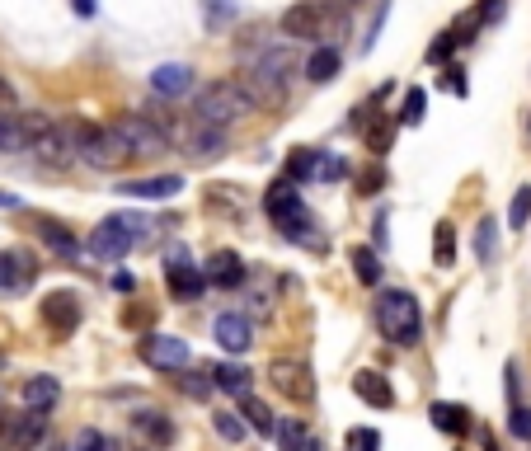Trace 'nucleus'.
<instances>
[{"instance_id": "1", "label": "nucleus", "mask_w": 531, "mask_h": 451, "mask_svg": "<svg viewBox=\"0 0 531 451\" xmlns=\"http://www.w3.org/2000/svg\"><path fill=\"white\" fill-rule=\"evenodd\" d=\"M376 325L381 334L395 343V348H414L423 339V306L419 296L405 292V287H386L376 296Z\"/></svg>"}, {"instance_id": "2", "label": "nucleus", "mask_w": 531, "mask_h": 451, "mask_svg": "<svg viewBox=\"0 0 531 451\" xmlns=\"http://www.w3.org/2000/svg\"><path fill=\"white\" fill-rule=\"evenodd\" d=\"M71 137H76V160H85L90 170H123L127 160V146L118 141V132L104 123H90V118H76L71 123Z\"/></svg>"}, {"instance_id": "3", "label": "nucleus", "mask_w": 531, "mask_h": 451, "mask_svg": "<svg viewBox=\"0 0 531 451\" xmlns=\"http://www.w3.org/2000/svg\"><path fill=\"white\" fill-rule=\"evenodd\" d=\"M193 113H198V123H212V127H226V123H240V118H250L254 113V99L245 94L240 80H212L198 90L193 99Z\"/></svg>"}, {"instance_id": "4", "label": "nucleus", "mask_w": 531, "mask_h": 451, "mask_svg": "<svg viewBox=\"0 0 531 451\" xmlns=\"http://www.w3.org/2000/svg\"><path fill=\"white\" fill-rule=\"evenodd\" d=\"M264 212L273 217V226H278L287 240H311V217H306V203L297 198V184L292 179H278V184H268L264 193Z\"/></svg>"}, {"instance_id": "5", "label": "nucleus", "mask_w": 531, "mask_h": 451, "mask_svg": "<svg viewBox=\"0 0 531 451\" xmlns=\"http://www.w3.org/2000/svg\"><path fill=\"white\" fill-rule=\"evenodd\" d=\"M109 127L118 132V141L127 146V156L132 160L165 156V151H170V132H165L156 118H146V113H123V118H113Z\"/></svg>"}, {"instance_id": "6", "label": "nucleus", "mask_w": 531, "mask_h": 451, "mask_svg": "<svg viewBox=\"0 0 531 451\" xmlns=\"http://www.w3.org/2000/svg\"><path fill=\"white\" fill-rule=\"evenodd\" d=\"M334 19L339 15L329 10L325 0H297V5L282 10V33L297 38V43H325L334 33Z\"/></svg>"}, {"instance_id": "7", "label": "nucleus", "mask_w": 531, "mask_h": 451, "mask_svg": "<svg viewBox=\"0 0 531 451\" xmlns=\"http://www.w3.org/2000/svg\"><path fill=\"white\" fill-rule=\"evenodd\" d=\"M29 151L38 156V165H47V170H71V165H76V137H71V123H57V118H52V123L29 141Z\"/></svg>"}, {"instance_id": "8", "label": "nucleus", "mask_w": 531, "mask_h": 451, "mask_svg": "<svg viewBox=\"0 0 531 451\" xmlns=\"http://www.w3.org/2000/svg\"><path fill=\"white\" fill-rule=\"evenodd\" d=\"M268 386L278 390V395H287L292 405H311L315 400V376L306 362L297 358H273L268 362Z\"/></svg>"}, {"instance_id": "9", "label": "nucleus", "mask_w": 531, "mask_h": 451, "mask_svg": "<svg viewBox=\"0 0 531 451\" xmlns=\"http://www.w3.org/2000/svg\"><path fill=\"white\" fill-rule=\"evenodd\" d=\"M141 362L156 367V372H184L188 367V343L174 334H141Z\"/></svg>"}, {"instance_id": "10", "label": "nucleus", "mask_w": 531, "mask_h": 451, "mask_svg": "<svg viewBox=\"0 0 531 451\" xmlns=\"http://www.w3.org/2000/svg\"><path fill=\"white\" fill-rule=\"evenodd\" d=\"M38 315H43V325L52 329V334H76L80 329V296L76 292H47L43 301H38Z\"/></svg>"}, {"instance_id": "11", "label": "nucleus", "mask_w": 531, "mask_h": 451, "mask_svg": "<svg viewBox=\"0 0 531 451\" xmlns=\"http://www.w3.org/2000/svg\"><path fill=\"white\" fill-rule=\"evenodd\" d=\"M132 240H137V235L127 231L118 217H109V221H99V226L90 231V245H85V249H90L94 259H104V264H118L127 249H132Z\"/></svg>"}, {"instance_id": "12", "label": "nucleus", "mask_w": 531, "mask_h": 451, "mask_svg": "<svg viewBox=\"0 0 531 451\" xmlns=\"http://www.w3.org/2000/svg\"><path fill=\"white\" fill-rule=\"evenodd\" d=\"M165 287H170L174 301H198L203 287H207V278H203V268H193L184 254H174L170 264H165Z\"/></svg>"}, {"instance_id": "13", "label": "nucleus", "mask_w": 531, "mask_h": 451, "mask_svg": "<svg viewBox=\"0 0 531 451\" xmlns=\"http://www.w3.org/2000/svg\"><path fill=\"white\" fill-rule=\"evenodd\" d=\"M212 334H217V343L226 348V353H250V343H254V329H250V320L240 311H221L217 320H212Z\"/></svg>"}, {"instance_id": "14", "label": "nucleus", "mask_w": 531, "mask_h": 451, "mask_svg": "<svg viewBox=\"0 0 531 451\" xmlns=\"http://www.w3.org/2000/svg\"><path fill=\"white\" fill-rule=\"evenodd\" d=\"M179 188H184L179 174H156V179H127V184H118V193L141 198V203H165V198H179Z\"/></svg>"}, {"instance_id": "15", "label": "nucleus", "mask_w": 531, "mask_h": 451, "mask_svg": "<svg viewBox=\"0 0 531 451\" xmlns=\"http://www.w3.org/2000/svg\"><path fill=\"white\" fill-rule=\"evenodd\" d=\"M207 287H221V292H231V287H240L245 282V259L240 254H231V249H217L212 254V264L203 268Z\"/></svg>"}, {"instance_id": "16", "label": "nucleus", "mask_w": 531, "mask_h": 451, "mask_svg": "<svg viewBox=\"0 0 531 451\" xmlns=\"http://www.w3.org/2000/svg\"><path fill=\"white\" fill-rule=\"evenodd\" d=\"M221 151H226V132L212 123H193V132H188V160L207 165V160H217Z\"/></svg>"}, {"instance_id": "17", "label": "nucleus", "mask_w": 531, "mask_h": 451, "mask_svg": "<svg viewBox=\"0 0 531 451\" xmlns=\"http://www.w3.org/2000/svg\"><path fill=\"white\" fill-rule=\"evenodd\" d=\"M29 278H33V254H24V249L0 254V292H19V287H29Z\"/></svg>"}, {"instance_id": "18", "label": "nucleus", "mask_w": 531, "mask_h": 451, "mask_svg": "<svg viewBox=\"0 0 531 451\" xmlns=\"http://www.w3.org/2000/svg\"><path fill=\"white\" fill-rule=\"evenodd\" d=\"M62 400V381L57 376H29L24 381V409H38V414H47V409Z\"/></svg>"}, {"instance_id": "19", "label": "nucleus", "mask_w": 531, "mask_h": 451, "mask_svg": "<svg viewBox=\"0 0 531 451\" xmlns=\"http://www.w3.org/2000/svg\"><path fill=\"white\" fill-rule=\"evenodd\" d=\"M353 390H358L362 405H372V409H391L395 405L391 381H386V376H376V372H358V376H353Z\"/></svg>"}, {"instance_id": "20", "label": "nucleus", "mask_w": 531, "mask_h": 451, "mask_svg": "<svg viewBox=\"0 0 531 451\" xmlns=\"http://www.w3.org/2000/svg\"><path fill=\"white\" fill-rule=\"evenodd\" d=\"M38 235H43V245H47V249H57L62 259H76V254H80V240L66 231L57 217H43V221H38Z\"/></svg>"}, {"instance_id": "21", "label": "nucleus", "mask_w": 531, "mask_h": 451, "mask_svg": "<svg viewBox=\"0 0 531 451\" xmlns=\"http://www.w3.org/2000/svg\"><path fill=\"white\" fill-rule=\"evenodd\" d=\"M339 66H344V57H339V47H329V43H320L306 57V76L315 80V85H325V80H334L339 76Z\"/></svg>"}, {"instance_id": "22", "label": "nucleus", "mask_w": 531, "mask_h": 451, "mask_svg": "<svg viewBox=\"0 0 531 451\" xmlns=\"http://www.w3.org/2000/svg\"><path fill=\"white\" fill-rule=\"evenodd\" d=\"M188 85H193V71H188V66H179V62H170V66H156V71H151V90L156 94H184Z\"/></svg>"}, {"instance_id": "23", "label": "nucleus", "mask_w": 531, "mask_h": 451, "mask_svg": "<svg viewBox=\"0 0 531 451\" xmlns=\"http://www.w3.org/2000/svg\"><path fill=\"white\" fill-rule=\"evenodd\" d=\"M212 386L240 400V395H250V372H245L240 362H217V367H212Z\"/></svg>"}, {"instance_id": "24", "label": "nucleus", "mask_w": 531, "mask_h": 451, "mask_svg": "<svg viewBox=\"0 0 531 451\" xmlns=\"http://www.w3.org/2000/svg\"><path fill=\"white\" fill-rule=\"evenodd\" d=\"M240 419H245V428H254V433H264V437L278 428V419L268 414V405L254 400V395H240Z\"/></svg>"}, {"instance_id": "25", "label": "nucleus", "mask_w": 531, "mask_h": 451, "mask_svg": "<svg viewBox=\"0 0 531 451\" xmlns=\"http://www.w3.org/2000/svg\"><path fill=\"white\" fill-rule=\"evenodd\" d=\"M428 414H433V428H438V433H466L470 428V419H466V409L461 405H447V400H438V405L428 409Z\"/></svg>"}, {"instance_id": "26", "label": "nucleus", "mask_w": 531, "mask_h": 451, "mask_svg": "<svg viewBox=\"0 0 531 451\" xmlns=\"http://www.w3.org/2000/svg\"><path fill=\"white\" fill-rule=\"evenodd\" d=\"M433 264L456 268V226L452 221H438V231H433Z\"/></svg>"}, {"instance_id": "27", "label": "nucleus", "mask_w": 531, "mask_h": 451, "mask_svg": "<svg viewBox=\"0 0 531 451\" xmlns=\"http://www.w3.org/2000/svg\"><path fill=\"white\" fill-rule=\"evenodd\" d=\"M315 174H320V151H315V146H301V151L287 156V179H292V184L315 179Z\"/></svg>"}, {"instance_id": "28", "label": "nucleus", "mask_w": 531, "mask_h": 451, "mask_svg": "<svg viewBox=\"0 0 531 451\" xmlns=\"http://www.w3.org/2000/svg\"><path fill=\"white\" fill-rule=\"evenodd\" d=\"M137 433L146 437V442H160V447H170V442H174L170 419H165V414H151V409H146V414H137Z\"/></svg>"}, {"instance_id": "29", "label": "nucleus", "mask_w": 531, "mask_h": 451, "mask_svg": "<svg viewBox=\"0 0 531 451\" xmlns=\"http://www.w3.org/2000/svg\"><path fill=\"white\" fill-rule=\"evenodd\" d=\"M423 113H428V94H423L419 85H409V90H405V104H400V113H395V123H400V127H419Z\"/></svg>"}, {"instance_id": "30", "label": "nucleus", "mask_w": 531, "mask_h": 451, "mask_svg": "<svg viewBox=\"0 0 531 451\" xmlns=\"http://www.w3.org/2000/svg\"><path fill=\"white\" fill-rule=\"evenodd\" d=\"M353 273H358V282L376 287V282H381V254H376L372 245H358L353 249Z\"/></svg>"}, {"instance_id": "31", "label": "nucleus", "mask_w": 531, "mask_h": 451, "mask_svg": "<svg viewBox=\"0 0 531 451\" xmlns=\"http://www.w3.org/2000/svg\"><path fill=\"white\" fill-rule=\"evenodd\" d=\"M0 151H5V156H10V151H29L19 113H0Z\"/></svg>"}, {"instance_id": "32", "label": "nucleus", "mask_w": 531, "mask_h": 451, "mask_svg": "<svg viewBox=\"0 0 531 451\" xmlns=\"http://www.w3.org/2000/svg\"><path fill=\"white\" fill-rule=\"evenodd\" d=\"M273 437H278V447H282V451H301L306 442H311V437H306V423H301V419L278 423V428H273Z\"/></svg>"}, {"instance_id": "33", "label": "nucleus", "mask_w": 531, "mask_h": 451, "mask_svg": "<svg viewBox=\"0 0 531 451\" xmlns=\"http://www.w3.org/2000/svg\"><path fill=\"white\" fill-rule=\"evenodd\" d=\"M480 29H485L480 10H466V15L456 19V24H452L447 33H452V43H456V47H466V43H475V33H480Z\"/></svg>"}, {"instance_id": "34", "label": "nucleus", "mask_w": 531, "mask_h": 451, "mask_svg": "<svg viewBox=\"0 0 531 451\" xmlns=\"http://www.w3.org/2000/svg\"><path fill=\"white\" fill-rule=\"evenodd\" d=\"M527 221H531V184H522L513 193V203H508V226H513V231H522Z\"/></svg>"}, {"instance_id": "35", "label": "nucleus", "mask_w": 531, "mask_h": 451, "mask_svg": "<svg viewBox=\"0 0 531 451\" xmlns=\"http://www.w3.org/2000/svg\"><path fill=\"white\" fill-rule=\"evenodd\" d=\"M395 118H386V123H372L367 127V151H376V156H386L391 151V141H395Z\"/></svg>"}, {"instance_id": "36", "label": "nucleus", "mask_w": 531, "mask_h": 451, "mask_svg": "<svg viewBox=\"0 0 531 451\" xmlns=\"http://www.w3.org/2000/svg\"><path fill=\"white\" fill-rule=\"evenodd\" d=\"M212 428H217V437H226V442H240V437H245V419L231 414V409H226V414H212Z\"/></svg>"}, {"instance_id": "37", "label": "nucleus", "mask_w": 531, "mask_h": 451, "mask_svg": "<svg viewBox=\"0 0 531 451\" xmlns=\"http://www.w3.org/2000/svg\"><path fill=\"white\" fill-rule=\"evenodd\" d=\"M348 451H381V433L376 428H348Z\"/></svg>"}, {"instance_id": "38", "label": "nucleus", "mask_w": 531, "mask_h": 451, "mask_svg": "<svg viewBox=\"0 0 531 451\" xmlns=\"http://www.w3.org/2000/svg\"><path fill=\"white\" fill-rule=\"evenodd\" d=\"M71 451H113V442L99 433V428H80V433H76V447H71Z\"/></svg>"}, {"instance_id": "39", "label": "nucleus", "mask_w": 531, "mask_h": 451, "mask_svg": "<svg viewBox=\"0 0 531 451\" xmlns=\"http://www.w3.org/2000/svg\"><path fill=\"white\" fill-rule=\"evenodd\" d=\"M508 428H513V437L531 442V405H513V409H508Z\"/></svg>"}, {"instance_id": "40", "label": "nucleus", "mask_w": 531, "mask_h": 451, "mask_svg": "<svg viewBox=\"0 0 531 451\" xmlns=\"http://www.w3.org/2000/svg\"><path fill=\"white\" fill-rule=\"evenodd\" d=\"M494 245H499V235H494V221H480V235H475V254L480 259H494Z\"/></svg>"}, {"instance_id": "41", "label": "nucleus", "mask_w": 531, "mask_h": 451, "mask_svg": "<svg viewBox=\"0 0 531 451\" xmlns=\"http://www.w3.org/2000/svg\"><path fill=\"white\" fill-rule=\"evenodd\" d=\"M381 184H386V170H381V165H367V170L358 174V193H367V198L381 193Z\"/></svg>"}, {"instance_id": "42", "label": "nucleus", "mask_w": 531, "mask_h": 451, "mask_svg": "<svg viewBox=\"0 0 531 451\" xmlns=\"http://www.w3.org/2000/svg\"><path fill=\"white\" fill-rule=\"evenodd\" d=\"M179 386H184V395H193V400H207V395H212V381H207V372H193V376H184V381H179Z\"/></svg>"}, {"instance_id": "43", "label": "nucleus", "mask_w": 531, "mask_h": 451, "mask_svg": "<svg viewBox=\"0 0 531 451\" xmlns=\"http://www.w3.org/2000/svg\"><path fill=\"white\" fill-rule=\"evenodd\" d=\"M456 52V43H452V33H438V43L428 47V62H447Z\"/></svg>"}, {"instance_id": "44", "label": "nucleus", "mask_w": 531, "mask_h": 451, "mask_svg": "<svg viewBox=\"0 0 531 451\" xmlns=\"http://www.w3.org/2000/svg\"><path fill=\"white\" fill-rule=\"evenodd\" d=\"M475 10H480V19H485V24H494V19L503 15V0H480Z\"/></svg>"}, {"instance_id": "45", "label": "nucleus", "mask_w": 531, "mask_h": 451, "mask_svg": "<svg viewBox=\"0 0 531 451\" xmlns=\"http://www.w3.org/2000/svg\"><path fill=\"white\" fill-rule=\"evenodd\" d=\"M452 94H466V80H461V71H447V80H442Z\"/></svg>"}, {"instance_id": "46", "label": "nucleus", "mask_w": 531, "mask_h": 451, "mask_svg": "<svg viewBox=\"0 0 531 451\" xmlns=\"http://www.w3.org/2000/svg\"><path fill=\"white\" fill-rule=\"evenodd\" d=\"M71 5H76V15H85V19H90L94 10H99V5H94V0H71Z\"/></svg>"}, {"instance_id": "47", "label": "nucleus", "mask_w": 531, "mask_h": 451, "mask_svg": "<svg viewBox=\"0 0 531 451\" xmlns=\"http://www.w3.org/2000/svg\"><path fill=\"white\" fill-rule=\"evenodd\" d=\"M113 287H118V292H132V273H113Z\"/></svg>"}, {"instance_id": "48", "label": "nucleus", "mask_w": 531, "mask_h": 451, "mask_svg": "<svg viewBox=\"0 0 531 451\" xmlns=\"http://www.w3.org/2000/svg\"><path fill=\"white\" fill-rule=\"evenodd\" d=\"M0 207H19V198L15 193H0Z\"/></svg>"}, {"instance_id": "49", "label": "nucleus", "mask_w": 531, "mask_h": 451, "mask_svg": "<svg viewBox=\"0 0 531 451\" xmlns=\"http://www.w3.org/2000/svg\"><path fill=\"white\" fill-rule=\"evenodd\" d=\"M0 104H10V85L5 80H0Z\"/></svg>"}, {"instance_id": "50", "label": "nucleus", "mask_w": 531, "mask_h": 451, "mask_svg": "<svg viewBox=\"0 0 531 451\" xmlns=\"http://www.w3.org/2000/svg\"><path fill=\"white\" fill-rule=\"evenodd\" d=\"M301 451H320V442H306V447H301Z\"/></svg>"}, {"instance_id": "51", "label": "nucleus", "mask_w": 531, "mask_h": 451, "mask_svg": "<svg viewBox=\"0 0 531 451\" xmlns=\"http://www.w3.org/2000/svg\"><path fill=\"white\" fill-rule=\"evenodd\" d=\"M527 137H531V113H527Z\"/></svg>"}, {"instance_id": "52", "label": "nucleus", "mask_w": 531, "mask_h": 451, "mask_svg": "<svg viewBox=\"0 0 531 451\" xmlns=\"http://www.w3.org/2000/svg\"><path fill=\"white\" fill-rule=\"evenodd\" d=\"M47 451H66V447H47Z\"/></svg>"}]
</instances>
